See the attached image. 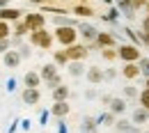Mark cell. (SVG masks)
Instances as JSON below:
<instances>
[{
  "label": "cell",
  "mask_w": 149,
  "mask_h": 133,
  "mask_svg": "<svg viewBox=\"0 0 149 133\" xmlns=\"http://www.w3.org/2000/svg\"><path fill=\"white\" fill-rule=\"evenodd\" d=\"M53 35H55V41L62 48H67V46H71L76 41H80V35H78V28H76V25H57L55 30H53Z\"/></svg>",
  "instance_id": "1"
},
{
  "label": "cell",
  "mask_w": 149,
  "mask_h": 133,
  "mask_svg": "<svg viewBox=\"0 0 149 133\" xmlns=\"http://www.w3.org/2000/svg\"><path fill=\"white\" fill-rule=\"evenodd\" d=\"M53 41H55V35H53V32H48L46 28L35 30V32H30V35H28V44H32L35 48H41V51H48V48L53 46Z\"/></svg>",
  "instance_id": "2"
},
{
  "label": "cell",
  "mask_w": 149,
  "mask_h": 133,
  "mask_svg": "<svg viewBox=\"0 0 149 133\" xmlns=\"http://www.w3.org/2000/svg\"><path fill=\"white\" fill-rule=\"evenodd\" d=\"M117 53H119V60H122V64L124 62H138L140 57H142V51H140V46L138 44H119L117 46Z\"/></svg>",
  "instance_id": "3"
},
{
  "label": "cell",
  "mask_w": 149,
  "mask_h": 133,
  "mask_svg": "<svg viewBox=\"0 0 149 133\" xmlns=\"http://www.w3.org/2000/svg\"><path fill=\"white\" fill-rule=\"evenodd\" d=\"M78 35H80V41H85V44H94L96 41V37H99V28L96 25H92V23H87V21H80L78 25Z\"/></svg>",
  "instance_id": "4"
},
{
  "label": "cell",
  "mask_w": 149,
  "mask_h": 133,
  "mask_svg": "<svg viewBox=\"0 0 149 133\" xmlns=\"http://www.w3.org/2000/svg\"><path fill=\"white\" fill-rule=\"evenodd\" d=\"M23 21H25V25H28V30H30V32L46 28V16H44L41 12H25Z\"/></svg>",
  "instance_id": "5"
},
{
  "label": "cell",
  "mask_w": 149,
  "mask_h": 133,
  "mask_svg": "<svg viewBox=\"0 0 149 133\" xmlns=\"http://www.w3.org/2000/svg\"><path fill=\"white\" fill-rule=\"evenodd\" d=\"M67 53L71 60H85V57L90 55V44H85V41H76L71 46H67Z\"/></svg>",
  "instance_id": "6"
},
{
  "label": "cell",
  "mask_w": 149,
  "mask_h": 133,
  "mask_svg": "<svg viewBox=\"0 0 149 133\" xmlns=\"http://www.w3.org/2000/svg\"><path fill=\"white\" fill-rule=\"evenodd\" d=\"M94 46L101 51V48H117L119 44H117V39H115V35L112 32H99V37H96V41H94Z\"/></svg>",
  "instance_id": "7"
},
{
  "label": "cell",
  "mask_w": 149,
  "mask_h": 133,
  "mask_svg": "<svg viewBox=\"0 0 149 133\" xmlns=\"http://www.w3.org/2000/svg\"><path fill=\"white\" fill-rule=\"evenodd\" d=\"M119 74L126 78V80H138V78L142 76V71H140V64H138V62H124V64H122V69H119Z\"/></svg>",
  "instance_id": "8"
},
{
  "label": "cell",
  "mask_w": 149,
  "mask_h": 133,
  "mask_svg": "<svg viewBox=\"0 0 149 133\" xmlns=\"http://www.w3.org/2000/svg\"><path fill=\"white\" fill-rule=\"evenodd\" d=\"M25 16V12L19 9V7H9V5H5V7H0V19L2 21H9V23H14V21H19Z\"/></svg>",
  "instance_id": "9"
},
{
  "label": "cell",
  "mask_w": 149,
  "mask_h": 133,
  "mask_svg": "<svg viewBox=\"0 0 149 133\" xmlns=\"http://www.w3.org/2000/svg\"><path fill=\"white\" fill-rule=\"evenodd\" d=\"M131 122L133 124H138V126H145V124H149V110L145 108V106H135L133 110H131Z\"/></svg>",
  "instance_id": "10"
},
{
  "label": "cell",
  "mask_w": 149,
  "mask_h": 133,
  "mask_svg": "<svg viewBox=\"0 0 149 133\" xmlns=\"http://www.w3.org/2000/svg\"><path fill=\"white\" fill-rule=\"evenodd\" d=\"M21 62H23V57H21L19 48H9V51L2 55V64H5L7 69H16Z\"/></svg>",
  "instance_id": "11"
},
{
  "label": "cell",
  "mask_w": 149,
  "mask_h": 133,
  "mask_svg": "<svg viewBox=\"0 0 149 133\" xmlns=\"http://www.w3.org/2000/svg\"><path fill=\"white\" fill-rule=\"evenodd\" d=\"M67 74L71 78H83L87 74V67H85V60H71L67 64Z\"/></svg>",
  "instance_id": "12"
},
{
  "label": "cell",
  "mask_w": 149,
  "mask_h": 133,
  "mask_svg": "<svg viewBox=\"0 0 149 133\" xmlns=\"http://www.w3.org/2000/svg\"><path fill=\"white\" fill-rule=\"evenodd\" d=\"M21 99H23V103H28V106H37L39 101H41V92H39V87H23Z\"/></svg>",
  "instance_id": "13"
},
{
  "label": "cell",
  "mask_w": 149,
  "mask_h": 133,
  "mask_svg": "<svg viewBox=\"0 0 149 133\" xmlns=\"http://www.w3.org/2000/svg\"><path fill=\"white\" fill-rule=\"evenodd\" d=\"M85 78H87V83L90 85H101L103 80H106V74H103V69L101 67H87V74H85Z\"/></svg>",
  "instance_id": "14"
},
{
  "label": "cell",
  "mask_w": 149,
  "mask_h": 133,
  "mask_svg": "<svg viewBox=\"0 0 149 133\" xmlns=\"http://www.w3.org/2000/svg\"><path fill=\"white\" fill-rule=\"evenodd\" d=\"M99 117H92V115H85L83 122H80V133H99Z\"/></svg>",
  "instance_id": "15"
},
{
  "label": "cell",
  "mask_w": 149,
  "mask_h": 133,
  "mask_svg": "<svg viewBox=\"0 0 149 133\" xmlns=\"http://www.w3.org/2000/svg\"><path fill=\"white\" fill-rule=\"evenodd\" d=\"M126 108H129V99H124V96H115V99H112V103L108 106V110L115 113L117 117H122V115L126 113Z\"/></svg>",
  "instance_id": "16"
},
{
  "label": "cell",
  "mask_w": 149,
  "mask_h": 133,
  "mask_svg": "<svg viewBox=\"0 0 149 133\" xmlns=\"http://www.w3.org/2000/svg\"><path fill=\"white\" fill-rule=\"evenodd\" d=\"M115 5L119 7V12H122V14H124V16H126L129 21L135 19V12H138V9H135L133 0H115Z\"/></svg>",
  "instance_id": "17"
},
{
  "label": "cell",
  "mask_w": 149,
  "mask_h": 133,
  "mask_svg": "<svg viewBox=\"0 0 149 133\" xmlns=\"http://www.w3.org/2000/svg\"><path fill=\"white\" fill-rule=\"evenodd\" d=\"M71 110V106H69V101H53V106H51V115L53 117H60V119H64L67 115Z\"/></svg>",
  "instance_id": "18"
},
{
  "label": "cell",
  "mask_w": 149,
  "mask_h": 133,
  "mask_svg": "<svg viewBox=\"0 0 149 133\" xmlns=\"http://www.w3.org/2000/svg\"><path fill=\"white\" fill-rule=\"evenodd\" d=\"M71 14L80 16V19H87V16H94V9L87 5V2H76L74 7H71Z\"/></svg>",
  "instance_id": "19"
},
{
  "label": "cell",
  "mask_w": 149,
  "mask_h": 133,
  "mask_svg": "<svg viewBox=\"0 0 149 133\" xmlns=\"http://www.w3.org/2000/svg\"><path fill=\"white\" fill-rule=\"evenodd\" d=\"M41 83H44V78H41L39 71H28V74L23 76V85H25V87H39Z\"/></svg>",
  "instance_id": "20"
},
{
  "label": "cell",
  "mask_w": 149,
  "mask_h": 133,
  "mask_svg": "<svg viewBox=\"0 0 149 133\" xmlns=\"http://www.w3.org/2000/svg\"><path fill=\"white\" fill-rule=\"evenodd\" d=\"M53 62H55L57 67L67 69V64L71 62V57H69V53H67V48H60V51H53Z\"/></svg>",
  "instance_id": "21"
},
{
  "label": "cell",
  "mask_w": 149,
  "mask_h": 133,
  "mask_svg": "<svg viewBox=\"0 0 149 133\" xmlns=\"http://www.w3.org/2000/svg\"><path fill=\"white\" fill-rule=\"evenodd\" d=\"M51 96H53V101H69V96H71V90L62 83L60 87H55V90H51Z\"/></svg>",
  "instance_id": "22"
},
{
  "label": "cell",
  "mask_w": 149,
  "mask_h": 133,
  "mask_svg": "<svg viewBox=\"0 0 149 133\" xmlns=\"http://www.w3.org/2000/svg\"><path fill=\"white\" fill-rule=\"evenodd\" d=\"M122 96H124V99H129V101H133V99L138 101V96H140V90H138V87H135V85H133V83L129 80V83L122 87Z\"/></svg>",
  "instance_id": "23"
},
{
  "label": "cell",
  "mask_w": 149,
  "mask_h": 133,
  "mask_svg": "<svg viewBox=\"0 0 149 133\" xmlns=\"http://www.w3.org/2000/svg\"><path fill=\"white\" fill-rule=\"evenodd\" d=\"M131 126H133L131 117L126 119V117L122 115V117H117V122H115V126H112V129H115L117 133H129V131H131Z\"/></svg>",
  "instance_id": "24"
},
{
  "label": "cell",
  "mask_w": 149,
  "mask_h": 133,
  "mask_svg": "<svg viewBox=\"0 0 149 133\" xmlns=\"http://www.w3.org/2000/svg\"><path fill=\"white\" fill-rule=\"evenodd\" d=\"M57 69H60V67H57L55 62H48V64H44V67H41V71H39V74H41V78H44V80H48V78H53V76H57V74H60Z\"/></svg>",
  "instance_id": "25"
},
{
  "label": "cell",
  "mask_w": 149,
  "mask_h": 133,
  "mask_svg": "<svg viewBox=\"0 0 149 133\" xmlns=\"http://www.w3.org/2000/svg\"><path fill=\"white\" fill-rule=\"evenodd\" d=\"M12 28H14V35H19V37H28V35H30V30H28V25H25V21H23V19L14 21Z\"/></svg>",
  "instance_id": "26"
},
{
  "label": "cell",
  "mask_w": 149,
  "mask_h": 133,
  "mask_svg": "<svg viewBox=\"0 0 149 133\" xmlns=\"http://www.w3.org/2000/svg\"><path fill=\"white\" fill-rule=\"evenodd\" d=\"M115 122H117V115L110 113V110H106L103 115H99V124H101V126H115Z\"/></svg>",
  "instance_id": "27"
},
{
  "label": "cell",
  "mask_w": 149,
  "mask_h": 133,
  "mask_svg": "<svg viewBox=\"0 0 149 133\" xmlns=\"http://www.w3.org/2000/svg\"><path fill=\"white\" fill-rule=\"evenodd\" d=\"M14 35V28H12V23L9 21H2L0 19V39H9Z\"/></svg>",
  "instance_id": "28"
},
{
  "label": "cell",
  "mask_w": 149,
  "mask_h": 133,
  "mask_svg": "<svg viewBox=\"0 0 149 133\" xmlns=\"http://www.w3.org/2000/svg\"><path fill=\"white\" fill-rule=\"evenodd\" d=\"M53 23H55V28H57V25H78L80 21L71 19V16H62V14H57V16H53Z\"/></svg>",
  "instance_id": "29"
},
{
  "label": "cell",
  "mask_w": 149,
  "mask_h": 133,
  "mask_svg": "<svg viewBox=\"0 0 149 133\" xmlns=\"http://www.w3.org/2000/svg\"><path fill=\"white\" fill-rule=\"evenodd\" d=\"M99 53H101V57H103L106 62H115V60H119V53H117V48H101Z\"/></svg>",
  "instance_id": "30"
},
{
  "label": "cell",
  "mask_w": 149,
  "mask_h": 133,
  "mask_svg": "<svg viewBox=\"0 0 149 133\" xmlns=\"http://www.w3.org/2000/svg\"><path fill=\"white\" fill-rule=\"evenodd\" d=\"M44 83H46V87H48V90H55V87H60V85L64 83V78H62L60 74H57V76L48 78V80H44Z\"/></svg>",
  "instance_id": "31"
},
{
  "label": "cell",
  "mask_w": 149,
  "mask_h": 133,
  "mask_svg": "<svg viewBox=\"0 0 149 133\" xmlns=\"http://www.w3.org/2000/svg\"><path fill=\"white\" fill-rule=\"evenodd\" d=\"M138 103H140V106H145V108L149 110V87H142V90H140V96H138Z\"/></svg>",
  "instance_id": "32"
},
{
  "label": "cell",
  "mask_w": 149,
  "mask_h": 133,
  "mask_svg": "<svg viewBox=\"0 0 149 133\" xmlns=\"http://www.w3.org/2000/svg\"><path fill=\"white\" fill-rule=\"evenodd\" d=\"M138 64H140V71H142V78H149V57H140L138 60Z\"/></svg>",
  "instance_id": "33"
},
{
  "label": "cell",
  "mask_w": 149,
  "mask_h": 133,
  "mask_svg": "<svg viewBox=\"0 0 149 133\" xmlns=\"http://www.w3.org/2000/svg\"><path fill=\"white\" fill-rule=\"evenodd\" d=\"M30 48H32V44H23V46L19 48V53H21V57H23V60H28V57L32 55V51H30Z\"/></svg>",
  "instance_id": "34"
},
{
  "label": "cell",
  "mask_w": 149,
  "mask_h": 133,
  "mask_svg": "<svg viewBox=\"0 0 149 133\" xmlns=\"http://www.w3.org/2000/svg\"><path fill=\"white\" fill-rule=\"evenodd\" d=\"M112 99H115V94H101V96H99V103L108 108V106L112 103Z\"/></svg>",
  "instance_id": "35"
},
{
  "label": "cell",
  "mask_w": 149,
  "mask_h": 133,
  "mask_svg": "<svg viewBox=\"0 0 149 133\" xmlns=\"http://www.w3.org/2000/svg\"><path fill=\"white\" fill-rule=\"evenodd\" d=\"M9 48H12V41L9 39H0V55H5Z\"/></svg>",
  "instance_id": "36"
},
{
  "label": "cell",
  "mask_w": 149,
  "mask_h": 133,
  "mask_svg": "<svg viewBox=\"0 0 149 133\" xmlns=\"http://www.w3.org/2000/svg\"><path fill=\"white\" fill-rule=\"evenodd\" d=\"M9 41H12V48H21L23 46V37H19V35H12Z\"/></svg>",
  "instance_id": "37"
},
{
  "label": "cell",
  "mask_w": 149,
  "mask_h": 133,
  "mask_svg": "<svg viewBox=\"0 0 149 133\" xmlns=\"http://www.w3.org/2000/svg\"><path fill=\"white\" fill-rule=\"evenodd\" d=\"M103 74H106V80H115L117 78V69L108 67V69H103Z\"/></svg>",
  "instance_id": "38"
},
{
  "label": "cell",
  "mask_w": 149,
  "mask_h": 133,
  "mask_svg": "<svg viewBox=\"0 0 149 133\" xmlns=\"http://www.w3.org/2000/svg\"><path fill=\"white\" fill-rule=\"evenodd\" d=\"M99 92H96V90H94V87H90V90H85V99H99Z\"/></svg>",
  "instance_id": "39"
},
{
  "label": "cell",
  "mask_w": 149,
  "mask_h": 133,
  "mask_svg": "<svg viewBox=\"0 0 149 133\" xmlns=\"http://www.w3.org/2000/svg\"><path fill=\"white\" fill-rule=\"evenodd\" d=\"M140 37H142V46L149 51V32H145V30H140Z\"/></svg>",
  "instance_id": "40"
},
{
  "label": "cell",
  "mask_w": 149,
  "mask_h": 133,
  "mask_svg": "<svg viewBox=\"0 0 149 133\" xmlns=\"http://www.w3.org/2000/svg\"><path fill=\"white\" fill-rule=\"evenodd\" d=\"M140 30H145V32H149V14L145 16V19L140 21Z\"/></svg>",
  "instance_id": "41"
},
{
  "label": "cell",
  "mask_w": 149,
  "mask_h": 133,
  "mask_svg": "<svg viewBox=\"0 0 149 133\" xmlns=\"http://www.w3.org/2000/svg\"><path fill=\"white\" fill-rule=\"evenodd\" d=\"M147 2H149V0H133L135 9H145V7H147Z\"/></svg>",
  "instance_id": "42"
},
{
  "label": "cell",
  "mask_w": 149,
  "mask_h": 133,
  "mask_svg": "<svg viewBox=\"0 0 149 133\" xmlns=\"http://www.w3.org/2000/svg\"><path fill=\"white\" fill-rule=\"evenodd\" d=\"M129 133H142V126H138V124H133Z\"/></svg>",
  "instance_id": "43"
},
{
  "label": "cell",
  "mask_w": 149,
  "mask_h": 133,
  "mask_svg": "<svg viewBox=\"0 0 149 133\" xmlns=\"http://www.w3.org/2000/svg\"><path fill=\"white\" fill-rule=\"evenodd\" d=\"M30 2H35V5H44V2H46V5H48V2H53V0H30Z\"/></svg>",
  "instance_id": "44"
},
{
  "label": "cell",
  "mask_w": 149,
  "mask_h": 133,
  "mask_svg": "<svg viewBox=\"0 0 149 133\" xmlns=\"http://www.w3.org/2000/svg\"><path fill=\"white\" fill-rule=\"evenodd\" d=\"M145 87H149V78H145Z\"/></svg>",
  "instance_id": "45"
},
{
  "label": "cell",
  "mask_w": 149,
  "mask_h": 133,
  "mask_svg": "<svg viewBox=\"0 0 149 133\" xmlns=\"http://www.w3.org/2000/svg\"><path fill=\"white\" fill-rule=\"evenodd\" d=\"M142 133H149V129H142Z\"/></svg>",
  "instance_id": "46"
},
{
  "label": "cell",
  "mask_w": 149,
  "mask_h": 133,
  "mask_svg": "<svg viewBox=\"0 0 149 133\" xmlns=\"http://www.w3.org/2000/svg\"><path fill=\"white\" fill-rule=\"evenodd\" d=\"M145 9H147V14H149V2H147V7H145Z\"/></svg>",
  "instance_id": "47"
},
{
  "label": "cell",
  "mask_w": 149,
  "mask_h": 133,
  "mask_svg": "<svg viewBox=\"0 0 149 133\" xmlns=\"http://www.w3.org/2000/svg\"><path fill=\"white\" fill-rule=\"evenodd\" d=\"M9 2H12V0H9Z\"/></svg>",
  "instance_id": "48"
},
{
  "label": "cell",
  "mask_w": 149,
  "mask_h": 133,
  "mask_svg": "<svg viewBox=\"0 0 149 133\" xmlns=\"http://www.w3.org/2000/svg\"><path fill=\"white\" fill-rule=\"evenodd\" d=\"M115 133H117V131H115Z\"/></svg>",
  "instance_id": "49"
}]
</instances>
